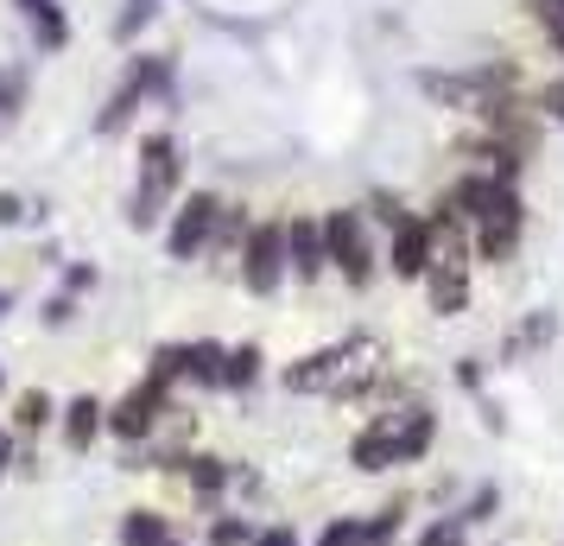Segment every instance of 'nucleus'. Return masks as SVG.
<instances>
[{
  "mask_svg": "<svg viewBox=\"0 0 564 546\" xmlns=\"http://www.w3.org/2000/svg\"><path fill=\"white\" fill-rule=\"evenodd\" d=\"M324 242H330V274H343V287L368 292L387 274V248H375V223L361 204L324 210Z\"/></svg>",
  "mask_w": 564,
  "mask_h": 546,
  "instance_id": "1",
  "label": "nucleus"
},
{
  "mask_svg": "<svg viewBox=\"0 0 564 546\" xmlns=\"http://www.w3.org/2000/svg\"><path fill=\"white\" fill-rule=\"evenodd\" d=\"M178 179H184L178 140H172V133H147V140H140V179H133V197H128L133 229H159V223H165V204L178 197Z\"/></svg>",
  "mask_w": 564,
  "mask_h": 546,
  "instance_id": "2",
  "label": "nucleus"
},
{
  "mask_svg": "<svg viewBox=\"0 0 564 546\" xmlns=\"http://www.w3.org/2000/svg\"><path fill=\"white\" fill-rule=\"evenodd\" d=\"M375 356V338H343V343H324V350H311L299 363H285V394H336L361 363Z\"/></svg>",
  "mask_w": 564,
  "mask_h": 546,
  "instance_id": "3",
  "label": "nucleus"
},
{
  "mask_svg": "<svg viewBox=\"0 0 564 546\" xmlns=\"http://www.w3.org/2000/svg\"><path fill=\"white\" fill-rule=\"evenodd\" d=\"M235 280L254 292V299H273V292L292 280V260H285V216H260L254 223L248 248H241V267H235Z\"/></svg>",
  "mask_w": 564,
  "mask_h": 546,
  "instance_id": "4",
  "label": "nucleus"
},
{
  "mask_svg": "<svg viewBox=\"0 0 564 546\" xmlns=\"http://www.w3.org/2000/svg\"><path fill=\"white\" fill-rule=\"evenodd\" d=\"M469 115H476V128L495 133V140H501V147H513L520 159H533L539 140H545V108L527 103V96H482Z\"/></svg>",
  "mask_w": 564,
  "mask_h": 546,
  "instance_id": "5",
  "label": "nucleus"
},
{
  "mask_svg": "<svg viewBox=\"0 0 564 546\" xmlns=\"http://www.w3.org/2000/svg\"><path fill=\"white\" fill-rule=\"evenodd\" d=\"M216 223H223V197L216 191H191L172 223H165V255L172 260H204L209 242H216Z\"/></svg>",
  "mask_w": 564,
  "mask_h": 546,
  "instance_id": "6",
  "label": "nucleus"
},
{
  "mask_svg": "<svg viewBox=\"0 0 564 546\" xmlns=\"http://www.w3.org/2000/svg\"><path fill=\"white\" fill-rule=\"evenodd\" d=\"M165 414H172V388H159V382H133L115 407H108V432L121 445H147L165 426Z\"/></svg>",
  "mask_w": 564,
  "mask_h": 546,
  "instance_id": "7",
  "label": "nucleus"
},
{
  "mask_svg": "<svg viewBox=\"0 0 564 546\" xmlns=\"http://www.w3.org/2000/svg\"><path fill=\"white\" fill-rule=\"evenodd\" d=\"M165 83H172V64H165V57H133V71L121 77V89H115V96H108V108L96 115V128L121 133L133 121V108L147 103V96H159Z\"/></svg>",
  "mask_w": 564,
  "mask_h": 546,
  "instance_id": "8",
  "label": "nucleus"
},
{
  "mask_svg": "<svg viewBox=\"0 0 564 546\" xmlns=\"http://www.w3.org/2000/svg\"><path fill=\"white\" fill-rule=\"evenodd\" d=\"M285 260H292V280H299V287H317V280L330 274L324 216H311V210H292V216H285Z\"/></svg>",
  "mask_w": 564,
  "mask_h": 546,
  "instance_id": "9",
  "label": "nucleus"
},
{
  "mask_svg": "<svg viewBox=\"0 0 564 546\" xmlns=\"http://www.w3.org/2000/svg\"><path fill=\"white\" fill-rule=\"evenodd\" d=\"M432 260H437V235H432V223H425V210H419L412 223H400V229L387 235V274L406 280V287H425Z\"/></svg>",
  "mask_w": 564,
  "mask_h": 546,
  "instance_id": "10",
  "label": "nucleus"
},
{
  "mask_svg": "<svg viewBox=\"0 0 564 546\" xmlns=\"http://www.w3.org/2000/svg\"><path fill=\"white\" fill-rule=\"evenodd\" d=\"M349 464H356L361 477L400 470V407H387V414H375L368 426H356V439H349Z\"/></svg>",
  "mask_w": 564,
  "mask_h": 546,
  "instance_id": "11",
  "label": "nucleus"
},
{
  "mask_svg": "<svg viewBox=\"0 0 564 546\" xmlns=\"http://www.w3.org/2000/svg\"><path fill=\"white\" fill-rule=\"evenodd\" d=\"M469 267H476V260H451V255L432 260V274H425V312L432 318L469 312Z\"/></svg>",
  "mask_w": 564,
  "mask_h": 546,
  "instance_id": "12",
  "label": "nucleus"
},
{
  "mask_svg": "<svg viewBox=\"0 0 564 546\" xmlns=\"http://www.w3.org/2000/svg\"><path fill=\"white\" fill-rule=\"evenodd\" d=\"M558 343V312H520L501 331V368H513V363H527V356H539V350H552Z\"/></svg>",
  "mask_w": 564,
  "mask_h": 546,
  "instance_id": "13",
  "label": "nucleus"
},
{
  "mask_svg": "<svg viewBox=\"0 0 564 546\" xmlns=\"http://www.w3.org/2000/svg\"><path fill=\"white\" fill-rule=\"evenodd\" d=\"M437 432H444V419L432 400H400V470L425 464L437 451Z\"/></svg>",
  "mask_w": 564,
  "mask_h": 546,
  "instance_id": "14",
  "label": "nucleus"
},
{
  "mask_svg": "<svg viewBox=\"0 0 564 546\" xmlns=\"http://www.w3.org/2000/svg\"><path fill=\"white\" fill-rule=\"evenodd\" d=\"M520 242H527V210L476 223V267H508L520 255Z\"/></svg>",
  "mask_w": 564,
  "mask_h": 546,
  "instance_id": "15",
  "label": "nucleus"
},
{
  "mask_svg": "<svg viewBox=\"0 0 564 546\" xmlns=\"http://www.w3.org/2000/svg\"><path fill=\"white\" fill-rule=\"evenodd\" d=\"M235 470H241V464L216 458V451H184V458H178L184 490L197 495V502H223V495H229V483H235Z\"/></svg>",
  "mask_w": 564,
  "mask_h": 546,
  "instance_id": "16",
  "label": "nucleus"
},
{
  "mask_svg": "<svg viewBox=\"0 0 564 546\" xmlns=\"http://www.w3.org/2000/svg\"><path fill=\"white\" fill-rule=\"evenodd\" d=\"M248 235H254V210H248V204H223V223H216V242H209L216 267H241Z\"/></svg>",
  "mask_w": 564,
  "mask_h": 546,
  "instance_id": "17",
  "label": "nucleus"
},
{
  "mask_svg": "<svg viewBox=\"0 0 564 546\" xmlns=\"http://www.w3.org/2000/svg\"><path fill=\"white\" fill-rule=\"evenodd\" d=\"M102 432H108V407L96 394H77V400L64 407V445H70V451H89Z\"/></svg>",
  "mask_w": 564,
  "mask_h": 546,
  "instance_id": "18",
  "label": "nucleus"
},
{
  "mask_svg": "<svg viewBox=\"0 0 564 546\" xmlns=\"http://www.w3.org/2000/svg\"><path fill=\"white\" fill-rule=\"evenodd\" d=\"M223 368H229V343H184V382L191 388H223Z\"/></svg>",
  "mask_w": 564,
  "mask_h": 546,
  "instance_id": "19",
  "label": "nucleus"
},
{
  "mask_svg": "<svg viewBox=\"0 0 564 546\" xmlns=\"http://www.w3.org/2000/svg\"><path fill=\"white\" fill-rule=\"evenodd\" d=\"M419 89L432 96V103H444V108H476V83H469V71H419Z\"/></svg>",
  "mask_w": 564,
  "mask_h": 546,
  "instance_id": "20",
  "label": "nucleus"
},
{
  "mask_svg": "<svg viewBox=\"0 0 564 546\" xmlns=\"http://www.w3.org/2000/svg\"><path fill=\"white\" fill-rule=\"evenodd\" d=\"M469 521L457 515V508H437V515H425L419 527H412V546H469Z\"/></svg>",
  "mask_w": 564,
  "mask_h": 546,
  "instance_id": "21",
  "label": "nucleus"
},
{
  "mask_svg": "<svg viewBox=\"0 0 564 546\" xmlns=\"http://www.w3.org/2000/svg\"><path fill=\"white\" fill-rule=\"evenodd\" d=\"M172 521L159 515V508H128L121 515V546H172Z\"/></svg>",
  "mask_w": 564,
  "mask_h": 546,
  "instance_id": "22",
  "label": "nucleus"
},
{
  "mask_svg": "<svg viewBox=\"0 0 564 546\" xmlns=\"http://www.w3.org/2000/svg\"><path fill=\"white\" fill-rule=\"evenodd\" d=\"M406 515H412V495H387L381 508L368 515V546H400V534H406Z\"/></svg>",
  "mask_w": 564,
  "mask_h": 546,
  "instance_id": "23",
  "label": "nucleus"
},
{
  "mask_svg": "<svg viewBox=\"0 0 564 546\" xmlns=\"http://www.w3.org/2000/svg\"><path fill=\"white\" fill-rule=\"evenodd\" d=\"M260 368H267L260 343H235V350H229V368H223V388H229V394H248V388L260 382Z\"/></svg>",
  "mask_w": 564,
  "mask_h": 546,
  "instance_id": "24",
  "label": "nucleus"
},
{
  "mask_svg": "<svg viewBox=\"0 0 564 546\" xmlns=\"http://www.w3.org/2000/svg\"><path fill=\"white\" fill-rule=\"evenodd\" d=\"M52 419H57V407H52V394L45 388H26L20 400H13V426H20V432H45Z\"/></svg>",
  "mask_w": 564,
  "mask_h": 546,
  "instance_id": "25",
  "label": "nucleus"
},
{
  "mask_svg": "<svg viewBox=\"0 0 564 546\" xmlns=\"http://www.w3.org/2000/svg\"><path fill=\"white\" fill-rule=\"evenodd\" d=\"M501 502H508V495H501V483H476V490L457 502V515L469 521V527H488V521L501 515Z\"/></svg>",
  "mask_w": 564,
  "mask_h": 546,
  "instance_id": "26",
  "label": "nucleus"
},
{
  "mask_svg": "<svg viewBox=\"0 0 564 546\" xmlns=\"http://www.w3.org/2000/svg\"><path fill=\"white\" fill-rule=\"evenodd\" d=\"M361 210H368V223H381L387 235L419 216V210H406V197H400V191H368V204H361Z\"/></svg>",
  "mask_w": 564,
  "mask_h": 546,
  "instance_id": "27",
  "label": "nucleus"
},
{
  "mask_svg": "<svg viewBox=\"0 0 564 546\" xmlns=\"http://www.w3.org/2000/svg\"><path fill=\"white\" fill-rule=\"evenodd\" d=\"M311 546H368V515H330Z\"/></svg>",
  "mask_w": 564,
  "mask_h": 546,
  "instance_id": "28",
  "label": "nucleus"
},
{
  "mask_svg": "<svg viewBox=\"0 0 564 546\" xmlns=\"http://www.w3.org/2000/svg\"><path fill=\"white\" fill-rule=\"evenodd\" d=\"M254 534H260V527H254L248 515H216L204 540H209V546H254Z\"/></svg>",
  "mask_w": 564,
  "mask_h": 546,
  "instance_id": "29",
  "label": "nucleus"
},
{
  "mask_svg": "<svg viewBox=\"0 0 564 546\" xmlns=\"http://www.w3.org/2000/svg\"><path fill=\"white\" fill-rule=\"evenodd\" d=\"M451 382H457V388L469 394V400H482V388H488V363H482V356H457Z\"/></svg>",
  "mask_w": 564,
  "mask_h": 546,
  "instance_id": "30",
  "label": "nucleus"
},
{
  "mask_svg": "<svg viewBox=\"0 0 564 546\" xmlns=\"http://www.w3.org/2000/svg\"><path fill=\"white\" fill-rule=\"evenodd\" d=\"M159 13V0H128V13H121V20H115V39H133V32L147 26V20H153Z\"/></svg>",
  "mask_w": 564,
  "mask_h": 546,
  "instance_id": "31",
  "label": "nucleus"
},
{
  "mask_svg": "<svg viewBox=\"0 0 564 546\" xmlns=\"http://www.w3.org/2000/svg\"><path fill=\"white\" fill-rule=\"evenodd\" d=\"M32 26H39V45H45V52L64 45V20H57V7H39V13H32Z\"/></svg>",
  "mask_w": 564,
  "mask_h": 546,
  "instance_id": "32",
  "label": "nucleus"
},
{
  "mask_svg": "<svg viewBox=\"0 0 564 546\" xmlns=\"http://www.w3.org/2000/svg\"><path fill=\"white\" fill-rule=\"evenodd\" d=\"M254 546H305V540H299V527H292V521H267V527L254 534Z\"/></svg>",
  "mask_w": 564,
  "mask_h": 546,
  "instance_id": "33",
  "label": "nucleus"
},
{
  "mask_svg": "<svg viewBox=\"0 0 564 546\" xmlns=\"http://www.w3.org/2000/svg\"><path fill=\"white\" fill-rule=\"evenodd\" d=\"M539 108H545V121H558V133H564V83L558 77L539 89Z\"/></svg>",
  "mask_w": 564,
  "mask_h": 546,
  "instance_id": "34",
  "label": "nucleus"
},
{
  "mask_svg": "<svg viewBox=\"0 0 564 546\" xmlns=\"http://www.w3.org/2000/svg\"><path fill=\"white\" fill-rule=\"evenodd\" d=\"M20 89H26L20 71H7V77H0V115H13V108H20Z\"/></svg>",
  "mask_w": 564,
  "mask_h": 546,
  "instance_id": "35",
  "label": "nucleus"
},
{
  "mask_svg": "<svg viewBox=\"0 0 564 546\" xmlns=\"http://www.w3.org/2000/svg\"><path fill=\"white\" fill-rule=\"evenodd\" d=\"M476 414H482V426H488V432H508V419H501V407H495L488 394H482V400H476Z\"/></svg>",
  "mask_w": 564,
  "mask_h": 546,
  "instance_id": "36",
  "label": "nucleus"
},
{
  "mask_svg": "<svg viewBox=\"0 0 564 546\" xmlns=\"http://www.w3.org/2000/svg\"><path fill=\"white\" fill-rule=\"evenodd\" d=\"M20 216H26V204H20V197L7 191V197H0V223H20Z\"/></svg>",
  "mask_w": 564,
  "mask_h": 546,
  "instance_id": "37",
  "label": "nucleus"
},
{
  "mask_svg": "<svg viewBox=\"0 0 564 546\" xmlns=\"http://www.w3.org/2000/svg\"><path fill=\"white\" fill-rule=\"evenodd\" d=\"M7 464H13V432H0V477H7Z\"/></svg>",
  "mask_w": 564,
  "mask_h": 546,
  "instance_id": "38",
  "label": "nucleus"
},
{
  "mask_svg": "<svg viewBox=\"0 0 564 546\" xmlns=\"http://www.w3.org/2000/svg\"><path fill=\"white\" fill-rule=\"evenodd\" d=\"M20 7H26V13H39V7H57V0H20Z\"/></svg>",
  "mask_w": 564,
  "mask_h": 546,
  "instance_id": "39",
  "label": "nucleus"
},
{
  "mask_svg": "<svg viewBox=\"0 0 564 546\" xmlns=\"http://www.w3.org/2000/svg\"><path fill=\"white\" fill-rule=\"evenodd\" d=\"M0 388H7V375H0Z\"/></svg>",
  "mask_w": 564,
  "mask_h": 546,
  "instance_id": "40",
  "label": "nucleus"
},
{
  "mask_svg": "<svg viewBox=\"0 0 564 546\" xmlns=\"http://www.w3.org/2000/svg\"><path fill=\"white\" fill-rule=\"evenodd\" d=\"M172 546H184V540H172Z\"/></svg>",
  "mask_w": 564,
  "mask_h": 546,
  "instance_id": "41",
  "label": "nucleus"
},
{
  "mask_svg": "<svg viewBox=\"0 0 564 546\" xmlns=\"http://www.w3.org/2000/svg\"><path fill=\"white\" fill-rule=\"evenodd\" d=\"M0 306H7V299H0Z\"/></svg>",
  "mask_w": 564,
  "mask_h": 546,
  "instance_id": "42",
  "label": "nucleus"
}]
</instances>
